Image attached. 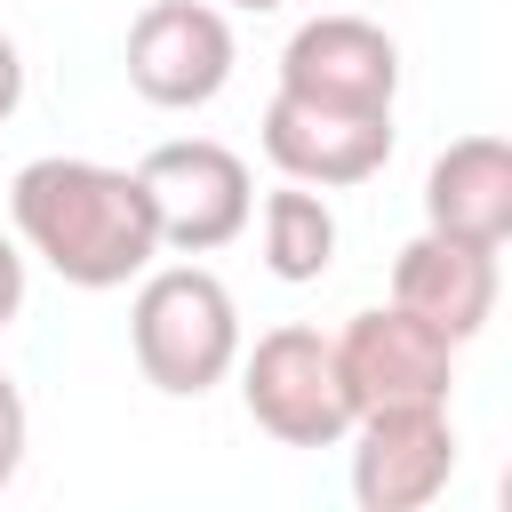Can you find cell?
Returning <instances> with one entry per match:
<instances>
[{"instance_id": "obj_10", "label": "cell", "mask_w": 512, "mask_h": 512, "mask_svg": "<svg viewBox=\"0 0 512 512\" xmlns=\"http://www.w3.org/2000/svg\"><path fill=\"white\" fill-rule=\"evenodd\" d=\"M392 304H408L416 320H432L448 344H472L488 328V312H496V248L424 224L392 256Z\"/></svg>"}, {"instance_id": "obj_16", "label": "cell", "mask_w": 512, "mask_h": 512, "mask_svg": "<svg viewBox=\"0 0 512 512\" xmlns=\"http://www.w3.org/2000/svg\"><path fill=\"white\" fill-rule=\"evenodd\" d=\"M232 8H248V16H264V8H288V0H232Z\"/></svg>"}, {"instance_id": "obj_11", "label": "cell", "mask_w": 512, "mask_h": 512, "mask_svg": "<svg viewBox=\"0 0 512 512\" xmlns=\"http://www.w3.org/2000/svg\"><path fill=\"white\" fill-rule=\"evenodd\" d=\"M424 224L504 248L512 240V144L504 136H456L424 168Z\"/></svg>"}, {"instance_id": "obj_2", "label": "cell", "mask_w": 512, "mask_h": 512, "mask_svg": "<svg viewBox=\"0 0 512 512\" xmlns=\"http://www.w3.org/2000/svg\"><path fill=\"white\" fill-rule=\"evenodd\" d=\"M128 352L144 368L152 392L168 400H200L232 376L240 360V304L208 264H160L136 272V304H128Z\"/></svg>"}, {"instance_id": "obj_4", "label": "cell", "mask_w": 512, "mask_h": 512, "mask_svg": "<svg viewBox=\"0 0 512 512\" xmlns=\"http://www.w3.org/2000/svg\"><path fill=\"white\" fill-rule=\"evenodd\" d=\"M136 184L152 200V224H160V248L176 256H208L224 240L248 232V208H256V184H248V160L216 136H176V144H152L136 160Z\"/></svg>"}, {"instance_id": "obj_9", "label": "cell", "mask_w": 512, "mask_h": 512, "mask_svg": "<svg viewBox=\"0 0 512 512\" xmlns=\"http://www.w3.org/2000/svg\"><path fill=\"white\" fill-rule=\"evenodd\" d=\"M280 88L312 104H352V112H392L400 96V48L368 16H312L280 48Z\"/></svg>"}, {"instance_id": "obj_13", "label": "cell", "mask_w": 512, "mask_h": 512, "mask_svg": "<svg viewBox=\"0 0 512 512\" xmlns=\"http://www.w3.org/2000/svg\"><path fill=\"white\" fill-rule=\"evenodd\" d=\"M24 440H32V416H24V392H16V376L0 368V496H8L16 464H24Z\"/></svg>"}, {"instance_id": "obj_7", "label": "cell", "mask_w": 512, "mask_h": 512, "mask_svg": "<svg viewBox=\"0 0 512 512\" xmlns=\"http://www.w3.org/2000/svg\"><path fill=\"white\" fill-rule=\"evenodd\" d=\"M336 344V376H344V400L352 416L360 408H400V400H448L456 384V344L416 320L408 304H376V312H352Z\"/></svg>"}, {"instance_id": "obj_5", "label": "cell", "mask_w": 512, "mask_h": 512, "mask_svg": "<svg viewBox=\"0 0 512 512\" xmlns=\"http://www.w3.org/2000/svg\"><path fill=\"white\" fill-rule=\"evenodd\" d=\"M352 440V504L360 512H424L456 480V424L448 400H400L360 408L344 424Z\"/></svg>"}, {"instance_id": "obj_3", "label": "cell", "mask_w": 512, "mask_h": 512, "mask_svg": "<svg viewBox=\"0 0 512 512\" xmlns=\"http://www.w3.org/2000/svg\"><path fill=\"white\" fill-rule=\"evenodd\" d=\"M240 400H248V424L272 432L280 448H336L344 424H352V400H344V376H336V344L304 320H280L264 328L256 344H240Z\"/></svg>"}, {"instance_id": "obj_6", "label": "cell", "mask_w": 512, "mask_h": 512, "mask_svg": "<svg viewBox=\"0 0 512 512\" xmlns=\"http://www.w3.org/2000/svg\"><path fill=\"white\" fill-rule=\"evenodd\" d=\"M240 48H232V24L224 8L208 0H152L136 24H128V88L160 112H200L224 96Z\"/></svg>"}, {"instance_id": "obj_14", "label": "cell", "mask_w": 512, "mask_h": 512, "mask_svg": "<svg viewBox=\"0 0 512 512\" xmlns=\"http://www.w3.org/2000/svg\"><path fill=\"white\" fill-rule=\"evenodd\" d=\"M16 312H24V248L0 232V328H8Z\"/></svg>"}, {"instance_id": "obj_8", "label": "cell", "mask_w": 512, "mask_h": 512, "mask_svg": "<svg viewBox=\"0 0 512 512\" xmlns=\"http://www.w3.org/2000/svg\"><path fill=\"white\" fill-rule=\"evenodd\" d=\"M264 160L288 184L344 192L368 184L392 160V112H352V104H312V96H272L264 104Z\"/></svg>"}, {"instance_id": "obj_1", "label": "cell", "mask_w": 512, "mask_h": 512, "mask_svg": "<svg viewBox=\"0 0 512 512\" xmlns=\"http://www.w3.org/2000/svg\"><path fill=\"white\" fill-rule=\"evenodd\" d=\"M8 224L64 288H128L160 256V224L136 168H104L72 152H40L16 168Z\"/></svg>"}, {"instance_id": "obj_15", "label": "cell", "mask_w": 512, "mask_h": 512, "mask_svg": "<svg viewBox=\"0 0 512 512\" xmlns=\"http://www.w3.org/2000/svg\"><path fill=\"white\" fill-rule=\"evenodd\" d=\"M24 104V56H16V40L0 32V120Z\"/></svg>"}, {"instance_id": "obj_12", "label": "cell", "mask_w": 512, "mask_h": 512, "mask_svg": "<svg viewBox=\"0 0 512 512\" xmlns=\"http://www.w3.org/2000/svg\"><path fill=\"white\" fill-rule=\"evenodd\" d=\"M248 216H256V232H264V272H272V280L304 288V280H320V272L336 264V208H328L312 184H280V192H264V208H248Z\"/></svg>"}]
</instances>
